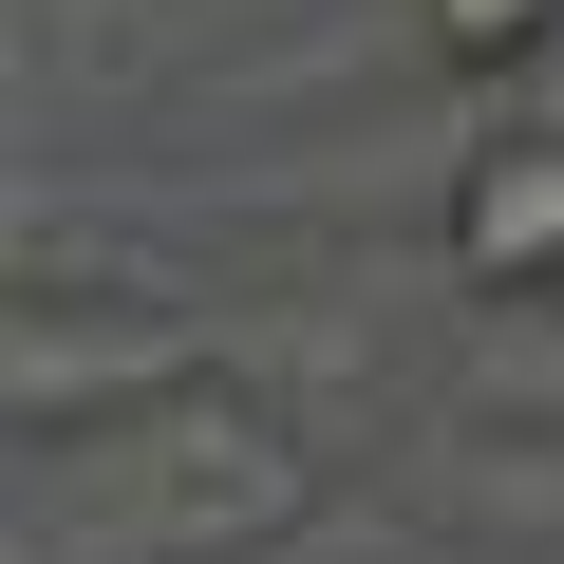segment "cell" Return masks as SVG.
I'll return each mask as SVG.
<instances>
[{"instance_id":"obj_4","label":"cell","mask_w":564,"mask_h":564,"mask_svg":"<svg viewBox=\"0 0 564 564\" xmlns=\"http://www.w3.org/2000/svg\"><path fill=\"white\" fill-rule=\"evenodd\" d=\"M527 113H545V132H564V57H545V76H527Z\"/></svg>"},{"instance_id":"obj_2","label":"cell","mask_w":564,"mask_h":564,"mask_svg":"<svg viewBox=\"0 0 564 564\" xmlns=\"http://www.w3.org/2000/svg\"><path fill=\"white\" fill-rule=\"evenodd\" d=\"M433 263L470 302H564V132L545 113H508L433 170Z\"/></svg>"},{"instance_id":"obj_3","label":"cell","mask_w":564,"mask_h":564,"mask_svg":"<svg viewBox=\"0 0 564 564\" xmlns=\"http://www.w3.org/2000/svg\"><path fill=\"white\" fill-rule=\"evenodd\" d=\"M414 57L470 76V95H489V76H545V57H564V0H414Z\"/></svg>"},{"instance_id":"obj_1","label":"cell","mask_w":564,"mask_h":564,"mask_svg":"<svg viewBox=\"0 0 564 564\" xmlns=\"http://www.w3.org/2000/svg\"><path fill=\"white\" fill-rule=\"evenodd\" d=\"M302 508H321V433L226 358L151 414L39 433L20 564H263V545H302Z\"/></svg>"}]
</instances>
